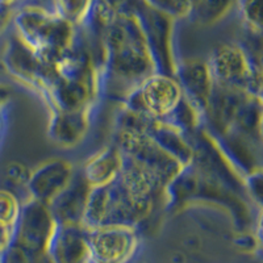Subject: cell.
<instances>
[{
  "mask_svg": "<svg viewBox=\"0 0 263 263\" xmlns=\"http://www.w3.org/2000/svg\"><path fill=\"white\" fill-rule=\"evenodd\" d=\"M75 166L67 159L54 158L30 170L27 184L28 199L50 205L75 177Z\"/></svg>",
  "mask_w": 263,
  "mask_h": 263,
  "instance_id": "8fae6325",
  "label": "cell"
},
{
  "mask_svg": "<svg viewBox=\"0 0 263 263\" xmlns=\"http://www.w3.org/2000/svg\"><path fill=\"white\" fill-rule=\"evenodd\" d=\"M91 41L100 54L103 95L120 104L141 82L158 71L136 0H130Z\"/></svg>",
  "mask_w": 263,
  "mask_h": 263,
  "instance_id": "6da1fadb",
  "label": "cell"
},
{
  "mask_svg": "<svg viewBox=\"0 0 263 263\" xmlns=\"http://www.w3.org/2000/svg\"><path fill=\"white\" fill-rule=\"evenodd\" d=\"M91 187L81 170L75 173L71 183L49 205L58 225H84Z\"/></svg>",
  "mask_w": 263,
  "mask_h": 263,
  "instance_id": "4fadbf2b",
  "label": "cell"
},
{
  "mask_svg": "<svg viewBox=\"0 0 263 263\" xmlns=\"http://www.w3.org/2000/svg\"><path fill=\"white\" fill-rule=\"evenodd\" d=\"M30 0H23L20 4H24ZM93 0H45L42 8L51 11L60 17L69 21L74 27H83L88 20ZM18 7V6H17Z\"/></svg>",
  "mask_w": 263,
  "mask_h": 263,
  "instance_id": "ac0fdd59",
  "label": "cell"
},
{
  "mask_svg": "<svg viewBox=\"0 0 263 263\" xmlns=\"http://www.w3.org/2000/svg\"><path fill=\"white\" fill-rule=\"evenodd\" d=\"M216 86L262 96L260 54L241 42H222L205 58Z\"/></svg>",
  "mask_w": 263,
  "mask_h": 263,
  "instance_id": "5b68a950",
  "label": "cell"
},
{
  "mask_svg": "<svg viewBox=\"0 0 263 263\" xmlns=\"http://www.w3.org/2000/svg\"><path fill=\"white\" fill-rule=\"evenodd\" d=\"M150 8L174 21L187 20L191 12L192 0H144Z\"/></svg>",
  "mask_w": 263,
  "mask_h": 263,
  "instance_id": "ffe728a7",
  "label": "cell"
},
{
  "mask_svg": "<svg viewBox=\"0 0 263 263\" xmlns=\"http://www.w3.org/2000/svg\"><path fill=\"white\" fill-rule=\"evenodd\" d=\"M183 99L178 79L174 75L157 71L125 96L121 108L144 119L170 123Z\"/></svg>",
  "mask_w": 263,
  "mask_h": 263,
  "instance_id": "52a82bcc",
  "label": "cell"
},
{
  "mask_svg": "<svg viewBox=\"0 0 263 263\" xmlns=\"http://www.w3.org/2000/svg\"><path fill=\"white\" fill-rule=\"evenodd\" d=\"M2 63L6 71L15 81L30 88L33 92L40 96L45 86L49 63L44 62L37 55H34L15 36L13 32L6 41L2 53Z\"/></svg>",
  "mask_w": 263,
  "mask_h": 263,
  "instance_id": "30bf717a",
  "label": "cell"
},
{
  "mask_svg": "<svg viewBox=\"0 0 263 263\" xmlns=\"http://www.w3.org/2000/svg\"><path fill=\"white\" fill-rule=\"evenodd\" d=\"M3 132H4V109H0V141H2V137H3Z\"/></svg>",
  "mask_w": 263,
  "mask_h": 263,
  "instance_id": "d4e9b609",
  "label": "cell"
},
{
  "mask_svg": "<svg viewBox=\"0 0 263 263\" xmlns=\"http://www.w3.org/2000/svg\"><path fill=\"white\" fill-rule=\"evenodd\" d=\"M13 236H15V229L0 222V260L3 259L4 254L12 245Z\"/></svg>",
  "mask_w": 263,
  "mask_h": 263,
  "instance_id": "603a6c76",
  "label": "cell"
},
{
  "mask_svg": "<svg viewBox=\"0 0 263 263\" xmlns=\"http://www.w3.org/2000/svg\"><path fill=\"white\" fill-rule=\"evenodd\" d=\"M123 167V154L114 144H109L88 157L81 173L91 189H99L117 179Z\"/></svg>",
  "mask_w": 263,
  "mask_h": 263,
  "instance_id": "2e32d148",
  "label": "cell"
},
{
  "mask_svg": "<svg viewBox=\"0 0 263 263\" xmlns=\"http://www.w3.org/2000/svg\"><path fill=\"white\" fill-rule=\"evenodd\" d=\"M30 170H28L24 164L20 163H12L8 164V167L6 168V180L9 183V187L6 189L15 191V189H21L27 195V184L28 178H29ZM28 199V195H27Z\"/></svg>",
  "mask_w": 263,
  "mask_h": 263,
  "instance_id": "7402d4cb",
  "label": "cell"
},
{
  "mask_svg": "<svg viewBox=\"0 0 263 263\" xmlns=\"http://www.w3.org/2000/svg\"><path fill=\"white\" fill-rule=\"evenodd\" d=\"M23 199L8 189H0V222L15 229Z\"/></svg>",
  "mask_w": 263,
  "mask_h": 263,
  "instance_id": "44dd1931",
  "label": "cell"
},
{
  "mask_svg": "<svg viewBox=\"0 0 263 263\" xmlns=\"http://www.w3.org/2000/svg\"><path fill=\"white\" fill-rule=\"evenodd\" d=\"M12 98V91L9 90V87L4 83H0V109H6L8 103Z\"/></svg>",
  "mask_w": 263,
  "mask_h": 263,
  "instance_id": "cb8c5ba5",
  "label": "cell"
},
{
  "mask_svg": "<svg viewBox=\"0 0 263 263\" xmlns=\"http://www.w3.org/2000/svg\"><path fill=\"white\" fill-rule=\"evenodd\" d=\"M174 77L179 82L184 98L204 117L215 87L206 60L197 57L178 60Z\"/></svg>",
  "mask_w": 263,
  "mask_h": 263,
  "instance_id": "7c38bea8",
  "label": "cell"
},
{
  "mask_svg": "<svg viewBox=\"0 0 263 263\" xmlns=\"http://www.w3.org/2000/svg\"><path fill=\"white\" fill-rule=\"evenodd\" d=\"M234 12L246 34L262 37V0H236Z\"/></svg>",
  "mask_w": 263,
  "mask_h": 263,
  "instance_id": "d6986e66",
  "label": "cell"
},
{
  "mask_svg": "<svg viewBox=\"0 0 263 263\" xmlns=\"http://www.w3.org/2000/svg\"><path fill=\"white\" fill-rule=\"evenodd\" d=\"M48 255L51 263H91L86 225H58Z\"/></svg>",
  "mask_w": 263,
  "mask_h": 263,
  "instance_id": "5bb4252c",
  "label": "cell"
},
{
  "mask_svg": "<svg viewBox=\"0 0 263 263\" xmlns=\"http://www.w3.org/2000/svg\"><path fill=\"white\" fill-rule=\"evenodd\" d=\"M58 222L46 204L27 199L23 201L20 216L15 225L13 242L33 253H48Z\"/></svg>",
  "mask_w": 263,
  "mask_h": 263,
  "instance_id": "9c48e42d",
  "label": "cell"
},
{
  "mask_svg": "<svg viewBox=\"0 0 263 263\" xmlns=\"http://www.w3.org/2000/svg\"><path fill=\"white\" fill-rule=\"evenodd\" d=\"M103 96L102 66L86 29L81 27L78 45L49 63L45 86L40 93L53 112H95Z\"/></svg>",
  "mask_w": 263,
  "mask_h": 263,
  "instance_id": "3957f363",
  "label": "cell"
},
{
  "mask_svg": "<svg viewBox=\"0 0 263 263\" xmlns=\"http://www.w3.org/2000/svg\"><path fill=\"white\" fill-rule=\"evenodd\" d=\"M112 144L121 152L124 158L156 175L167 187V191L185 168L142 129L119 117Z\"/></svg>",
  "mask_w": 263,
  "mask_h": 263,
  "instance_id": "8992f818",
  "label": "cell"
},
{
  "mask_svg": "<svg viewBox=\"0 0 263 263\" xmlns=\"http://www.w3.org/2000/svg\"><path fill=\"white\" fill-rule=\"evenodd\" d=\"M95 112H53L49 114L48 136L63 149L78 146L87 137Z\"/></svg>",
  "mask_w": 263,
  "mask_h": 263,
  "instance_id": "9a60e30c",
  "label": "cell"
},
{
  "mask_svg": "<svg viewBox=\"0 0 263 263\" xmlns=\"http://www.w3.org/2000/svg\"><path fill=\"white\" fill-rule=\"evenodd\" d=\"M236 0H192L187 20L201 27H215L234 11Z\"/></svg>",
  "mask_w": 263,
  "mask_h": 263,
  "instance_id": "e0dca14e",
  "label": "cell"
},
{
  "mask_svg": "<svg viewBox=\"0 0 263 263\" xmlns=\"http://www.w3.org/2000/svg\"><path fill=\"white\" fill-rule=\"evenodd\" d=\"M161 204L167 206V187L156 175L124 158L117 179L91 189L84 225H132L141 229Z\"/></svg>",
  "mask_w": 263,
  "mask_h": 263,
  "instance_id": "7a4b0ae2",
  "label": "cell"
},
{
  "mask_svg": "<svg viewBox=\"0 0 263 263\" xmlns=\"http://www.w3.org/2000/svg\"><path fill=\"white\" fill-rule=\"evenodd\" d=\"M91 263H129L141 245V229L132 225L87 228Z\"/></svg>",
  "mask_w": 263,
  "mask_h": 263,
  "instance_id": "ba28073f",
  "label": "cell"
},
{
  "mask_svg": "<svg viewBox=\"0 0 263 263\" xmlns=\"http://www.w3.org/2000/svg\"><path fill=\"white\" fill-rule=\"evenodd\" d=\"M11 29L34 55L46 63L74 50L81 39V28L32 4H21L13 9Z\"/></svg>",
  "mask_w": 263,
  "mask_h": 263,
  "instance_id": "277c9868",
  "label": "cell"
}]
</instances>
